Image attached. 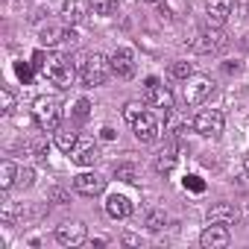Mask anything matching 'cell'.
Here are the masks:
<instances>
[{
	"instance_id": "cell-6",
	"label": "cell",
	"mask_w": 249,
	"mask_h": 249,
	"mask_svg": "<svg viewBox=\"0 0 249 249\" xmlns=\"http://www.w3.org/2000/svg\"><path fill=\"white\" fill-rule=\"evenodd\" d=\"M144 103L153 106V108H164V111H170V108H173V91H170L167 85H161L156 76H150V79H147Z\"/></svg>"
},
{
	"instance_id": "cell-18",
	"label": "cell",
	"mask_w": 249,
	"mask_h": 249,
	"mask_svg": "<svg viewBox=\"0 0 249 249\" xmlns=\"http://www.w3.org/2000/svg\"><path fill=\"white\" fill-rule=\"evenodd\" d=\"M18 164L15 161H9V159H3V161H0V188H3V191H9L15 182H18Z\"/></svg>"
},
{
	"instance_id": "cell-27",
	"label": "cell",
	"mask_w": 249,
	"mask_h": 249,
	"mask_svg": "<svg viewBox=\"0 0 249 249\" xmlns=\"http://www.w3.org/2000/svg\"><path fill=\"white\" fill-rule=\"evenodd\" d=\"M170 76H176V79H191V76H194V65H191V62H173V65H170Z\"/></svg>"
},
{
	"instance_id": "cell-29",
	"label": "cell",
	"mask_w": 249,
	"mask_h": 249,
	"mask_svg": "<svg viewBox=\"0 0 249 249\" xmlns=\"http://www.w3.org/2000/svg\"><path fill=\"white\" fill-rule=\"evenodd\" d=\"M88 108H91V103H88V100H79V103H76V111H73L76 120H85V117H88Z\"/></svg>"
},
{
	"instance_id": "cell-17",
	"label": "cell",
	"mask_w": 249,
	"mask_h": 249,
	"mask_svg": "<svg viewBox=\"0 0 249 249\" xmlns=\"http://www.w3.org/2000/svg\"><path fill=\"white\" fill-rule=\"evenodd\" d=\"M176 147H167V150H161L159 156H156V161H153V167H156V173H161V176H167V173H173V167H176Z\"/></svg>"
},
{
	"instance_id": "cell-24",
	"label": "cell",
	"mask_w": 249,
	"mask_h": 249,
	"mask_svg": "<svg viewBox=\"0 0 249 249\" xmlns=\"http://www.w3.org/2000/svg\"><path fill=\"white\" fill-rule=\"evenodd\" d=\"M62 18H65V24H79V18H82V3L79 0H65Z\"/></svg>"
},
{
	"instance_id": "cell-3",
	"label": "cell",
	"mask_w": 249,
	"mask_h": 249,
	"mask_svg": "<svg viewBox=\"0 0 249 249\" xmlns=\"http://www.w3.org/2000/svg\"><path fill=\"white\" fill-rule=\"evenodd\" d=\"M111 73V62L103 56V53H88L82 62H79V76H82V85L85 88H97L108 79Z\"/></svg>"
},
{
	"instance_id": "cell-13",
	"label": "cell",
	"mask_w": 249,
	"mask_h": 249,
	"mask_svg": "<svg viewBox=\"0 0 249 249\" xmlns=\"http://www.w3.org/2000/svg\"><path fill=\"white\" fill-rule=\"evenodd\" d=\"M226 44V38H223V33H220V27H208V30H202L199 36H196V41H194V50H199V53H211V50H220Z\"/></svg>"
},
{
	"instance_id": "cell-16",
	"label": "cell",
	"mask_w": 249,
	"mask_h": 249,
	"mask_svg": "<svg viewBox=\"0 0 249 249\" xmlns=\"http://www.w3.org/2000/svg\"><path fill=\"white\" fill-rule=\"evenodd\" d=\"M208 223L234 226V223H237V211H234V205H229V202H217V205H211V208H208Z\"/></svg>"
},
{
	"instance_id": "cell-32",
	"label": "cell",
	"mask_w": 249,
	"mask_h": 249,
	"mask_svg": "<svg viewBox=\"0 0 249 249\" xmlns=\"http://www.w3.org/2000/svg\"><path fill=\"white\" fill-rule=\"evenodd\" d=\"M185 188H191V191H202V182H199L196 176H188V179H185Z\"/></svg>"
},
{
	"instance_id": "cell-5",
	"label": "cell",
	"mask_w": 249,
	"mask_h": 249,
	"mask_svg": "<svg viewBox=\"0 0 249 249\" xmlns=\"http://www.w3.org/2000/svg\"><path fill=\"white\" fill-rule=\"evenodd\" d=\"M56 240H59L62 246L76 249V246H82V243L88 240V229H85L82 220H68V223H62V226L56 229Z\"/></svg>"
},
{
	"instance_id": "cell-22",
	"label": "cell",
	"mask_w": 249,
	"mask_h": 249,
	"mask_svg": "<svg viewBox=\"0 0 249 249\" xmlns=\"http://www.w3.org/2000/svg\"><path fill=\"white\" fill-rule=\"evenodd\" d=\"M164 223H167L164 208H150V211L144 214V226H147L150 231H161V229H164Z\"/></svg>"
},
{
	"instance_id": "cell-20",
	"label": "cell",
	"mask_w": 249,
	"mask_h": 249,
	"mask_svg": "<svg viewBox=\"0 0 249 249\" xmlns=\"http://www.w3.org/2000/svg\"><path fill=\"white\" fill-rule=\"evenodd\" d=\"M68 33H71V30H62V27H47V30H41V47H56L59 41H68Z\"/></svg>"
},
{
	"instance_id": "cell-31",
	"label": "cell",
	"mask_w": 249,
	"mask_h": 249,
	"mask_svg": "<svg viewBox=\"0 0 249 249\" xmlns=\"http://www.w3.org/2000/svg\"><path fill=\"white\" fill-rule=\"evenodd\" d=\"M50 199H56L59 205H65V202H68V194H65L62 188H53V191H50Z\"/></svg>"
},
{
	"instance_id": "cell-14",
	"label": "cell",
	"mask_w": 249,
	"mask_h": 249,
	"mask_svg": "<svg viewBox=\"0 0 249 249\" xmlns=\"http://www.w3.org/2000/svg\"><path fill=\"white\" fill-rule=\"evenodd\" d=\"M106 214L111 220H126L132 214V202L123 194H111V196H106Z\"/></svg>"
},
{
	"instance_id": "cell-28",
	"label": "cell",
	"mask_w": 249,
	"mask_h": 249,
	"mask_svg": "<svg viewBox=\"0 0 249 249\" xmlns=\"http://www.w3.org/2000/svg\"><path fill=\"white\" fill-rule=\"evenodd\" d=\"M0 111H3V114H12V111H15V97H12L9 88L0 91Z\"/></svg>"
},
{
	"instance_id": "cell-25",
	"label": "cell",
	"mask_w": 249,
	"mask_h": 249,
	"mask_svg": "<svg viewBox=\"0 0 249 249\" xmlns=\"http://www.w3.org/2000/svg\"><path fill=\"white\" fill-rule=\"evenodd\" d=\"M91 12L100 18H108L117 12V0H91Z\"/></svg>"
},
{
	"instance_id": "cell-8",
	"label": "cell",
	"mask_w": 249,
	"mask_h": 249,
	"mask_svg": "<svg viewBox=\"0 0 249 249\" xmlns=\"http://www.w3.org/2000/svg\"><path fill=\"white\" fill-rule=\"evenodd\" d=\"M211 91H214V82L208 76H191V79H185V103L188 106L205 103L211 97Z\"/></svg>"
},
{
	"instance_id": "cell-7",
	"label": "cell",
	"mask_w": 249,
	"mask_h": 249,
	"mask_svg": "<svg viewBox=\"0 0 249 249\" xmlns=\"http://www.w3.org/2000/svg\"><path fill=\"white\" fill-rule=\"evenodd\" d=\"M132 132H135V138H138L141 144H153V141H159V138H161V123H159V117H156V114L144 111V114L132 123Z\"/></svg>"
},
{
	"instance_id": "cell-12",
	"label": "cell",
	"mask_w": 249,
	"mask_h": 249,
	"mask_svg": "<svg viewBox=\"0 0 249 249\" xmlns=\"http://www.w3.org/2000/svg\"><path fill=\"white\" fill-rule=\"evenodd\" d=\"M71 159H73L79 167H94L97 159H100V150H97V144H94L91 138H79V144H76V150L71 153Z\"/></svg>"
},
{
	"instance_id": "cell-1",
	"label": "cell",
	"mask_w": 249,
	"mask_h": 249,
	"mask_svg": "<svg viewBox=\"0 0 249 249\" xmlns=\"http://www.w3.org/2000/svg\"><path fill=\"white\" fill-rule=\"evenodd\" d=\"M33 120H36V126L41 132H56L59 129V123H62V103L56 97H36L33 103Z\"/></svg>"
},
{
	"instance_id": "cell-34",
	"label": "cell",
	"mask_w": 249,
	"mask_h": 249,
	"mask_svg": "<svg viewBox=\"0 0 249 249\" xmlns=\"http://www.w3.org/2000/svg\"><path fill=\"white\" fill-rule=\"evenodd\" d=\"M103 138H106V141H111V138H114V129H108V126H106V129H103Z\"/></svg>"
},
{
	"instance_id": "cell-4",
	"label": "cell",
	"mask_w": 249,
	"mask_h": 249,
	"mask_svg": "<svg viewBox=\"0 0 249 249\" xmlns=\"http://www.w3.org/2000/svg\"><path fill=\"white\" fill-rule=\"evenodd\" d=\"M223 126H226V117L220 108H202L194 117V132H199L202 138H220Z\"/></svg>"
},
{
	"instance_id": "cell-23",
	"label": "cell",
	"mask_w": 249,
	"mask_h": 249,
	"mask_svg": "<svg viewBox=\"0 0 249 249\" xmlns=\"http://www.w3.org/2000/svg\"><path fill=\"white\" fill-rule=\"evenodd\" d=\"M114 179L126 182V185H135V182H138V167H135V164H129V161L114 164Z\"/></svg>"
},
{
	"instance_id": "cell-15",
	"label": "cell",
	"mask_w": 249,
	"mask_h": 249,
	"mask_svg": "<svg viewBox=\"0 0 249 249\" xmlns=\"http://www.w3.org/2000/svg\"><path fill=\"white\" fill-rule=\"evenodd\" d=\"M205 12L214 27H223L226 18L231 15V0H205Z\"/></svg>"
},
{
	"instance_id": "cell-19",
	"label": "cell",
	"mask_w": 249,
	"mask_h": 249,
	"mask_svg": "<svg viewBox=\"0 0 249 249\" xmlns=\"http://www.w3.org/2000/svg\"><path fill=\"white\" fill-rule=\"evenodd\" d=\"M76 144H79V135L73 132V129H56V147L62 150V153H73L76 150Z\"/></svg>"
},
{
	"instance_id": "cell-36",
	"label": "cell",
	"mask_w": 249,
	"mask_h": 249,
	"mask_svg": "<svg viewBox=\"0 0 249 249\" xmlns=\"http://www.w3.org/2000/svg\"><path fill=\"white\" fill-rule=\"evenodd\" d=\"M147 3H159V0H147Z\"/></svg>"
},
{
	"instance_id": "cell-30",
	"label": "cell",
	"mask_w": 249,
	"mask_h": 249,
	"mask_svg": "<svg viewBox=\"0 0 249 249\" xmlns=\"http://www.w3.org/2000/svg\"><path fill=\"white\" fill-rule=\"evenodd\" d=\"M18 182H21V185H24V188H30V185H33V182H36V173H33V170H30V167H27V170H21V173H18Z\"/></svg>"
},
{
	"instance_id": "cell-21",
	"label": "cell",
	"mask_w": 249,
	"mask_h": 249,
	"mask_svg": "<svg viewBox=\"0 0 249 249\" xmlns=\"http://www.w3.org/2000/svg\"><path fill=\"white\" fill-rule=\"evenodd\" d=\"M188 126H194V120H191L188 114H179L176 108H170V117H167V132L179 135V132H182V129H188Z\"/></svg>"
},
{
	"instance_id": "cell-10",
	"label": "cell",
	"mask_w": 249,
	"mask_h": 249,
	"mask_svg": "<svg viewBox=\"0 0 249 249\" xmlns=\"http://www.w3.org/2000/svg\"><path fill=\"white\" fill-rule=\"evenodd\" d=\"M108 62H111V73H117L120 79H129L135 73V53L129 47H117L108 56Z\"/></svg>"
},
{
	"instance_id": "cell-9",
	"label": "cell",
	"mask_w": 249,
	"mask_h": 249,
	"mask_svg": "<svg viewBox=\"0 0 249 249\" xmlns=\"http://www.w3.org/2000/svg\"><path fill=\"white\" fill-rule=\"evenodd\" d=\"M229 240H231V234H229V226H223V223H208L199 234L202 249H226Z\"/></svg>"
},
{
	"instance_id": "cell-11",
	"label": "cell",
	"mask_w": 249,
	"mask_h": 249,
	"mask_svg": "<svg viewBox=\"0 0 249 249\" xmlns=\"http://www.w3.org/2000/svg\"><path fill=\"white\" fill-rule=\"evenodd\" d=\"M73 191L82 196H100L106 191V179L100 173H79L73 176Z\"/></svg>"
},
{
	"instance_id": "cell-2",
	"label": "cell",
	"mask_w": 249,
	"mask_h": 249,
	"mask_svg": "<svg viewBox=\"0 0 249 249\" xmlns=\"http://www.w3.org/2000/svg\"><path fill=\"white\" fill-rule=\"evenodd\" d=\"M41 71H44V76H47L56 88H62V91L71 88V85H73V76H76V68H73L71 56H65V53H50Z\"/></svg>"
},
{
	"instance_id": "cell-26",
	"label": "cell",
	"mask_w": 249,
	"mask_h": 249,
	"mask_svg": "<svg viewBox=\"0 0 249 249\" xmlns=\"http://www.w3.org/2000/svg\"><path fill=\"white\" fill-rule=\"evenodd\" d=\"M144 106H147V103H141V100H129L126 106H123V117L129 120V126H132V123H135L141 114H144Z\"/></svg>"
},
{
	"instance_id": "cell-35",
	"label": "cell",
	"mask_w": 249,
	"mask_h": 249,
	"mask_svg": "<svg viewBox=\"0 0 249 249\" xmlns=\"http://www.w3.org/2000/svg\"><path fill=\"white\" fill-rule=\"evenodd\" d=\"M243 164H246V170H249V153H246V159H243Z\"/></svg>"
},
{
	"instance_id": "cell-33",
	"label": "cell",
	"mask_w": 249,
	"mask_h": 249,
	"mask_svg": "<svg viewBox=\"0 0 249 249\" xmlns=\"http://www.w3.org/2000/svg\"><path fill=\"white\" fill-rule=\"evenodd\" d=\"M123 243H129V246H138V243H141V237H135V234H123Z\"/></svg>"
}]
</instances>
